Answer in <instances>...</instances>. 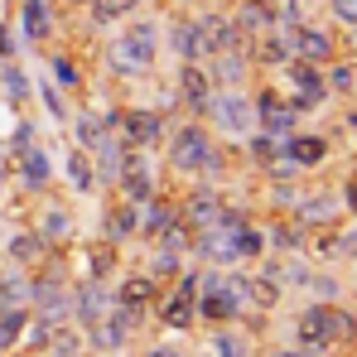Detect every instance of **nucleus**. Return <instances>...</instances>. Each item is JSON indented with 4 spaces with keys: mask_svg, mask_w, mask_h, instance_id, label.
I'll list each match as a JSON object with an SVG mask.
<instances>
[{
    "mask_svg": "<svg viewBox=\"0 0 357 357\" xmlns=\"http://www.w3.org/2000/svg\"><path fill=\"white\" fill-rule=\"evenodd\" d=\"M290 54H295V59L319 63V68H324L328 59H338L328 29H319V24H290Z\"/></svg>",
    "mask_w": 357,
    "mask_h": 357,
    "instance_id": "4468645a",
    "label": "nucleus"
},
{
    "mask_svg": "<svg viewBox=\"0 0 357 357\" xmlns=\"http://www.w3.org/2000/svg\"><path fill=\"white\" fill-rule=\"evenodd\" d=\"M251 102H256V130H266V135H275V140L295 135L299 112L285 102V97H280V87H261Z\"/></svg>",
    "mask_w": 357,
    "mask_h": 357,
    "instance_id": "423d86ee",
    "label": "nucleus"
},
{
    "mask_svg": "<svg viewBox=\"0 0 357 357\" xmlns=\"http://www.w3.org/2000/svg\"><path fill=\"white\" fill-rule=\"evenodd\" d=\"M112 130H116V126H112L107 116H92V112L73 116V140H77V150H87V155H92V150H97V145H102Z\"/></svg>",
    "mask_w": 357,
    "mask_h": 357,
    "instance_id": "412c9836",
    "label": "nucleus"
},
{
    "mask_svg": "<svg viewBox=\"0 0 357 357\" xmlns=\"http://www.w3.org/2000/svg\"><path fill=\"white\" fill-rule=\"evenodd\" d=\"M135 5L140 0H87V15H92V24H121L135 15Z\"/></svg>",
    "mask_w": 357,
    "mask_h": 357,
    "instance_id": "c85d7f7f",
    "label": "nucleus"
},
{
    "mask_svg": "<svg viewBox=\"0 0 357 357\" xmlns=\"http://www.w3.org/2000/svg\"><path fill=\"white\" fill-rule=\"evenodd\" d=\"M20 34L29 44H49L59 34V20H54V5L49 0H24L20 5Z\"/></svg>",
    "mask_w": 357,
    "mask_h": 357,
    "instance_id": "f3484780",
    "label": "nucleus"
},
{
    "mask_svg": "<svg viewBox=\"0 0 357 357\" xmlns=\"http://www.w3.org/2000/svg\"><path fill=\"white\" fill-rule=\"evenodd\" d=\"M24 328H29V304L5 309V314H0V353L20 348V343H24Z\"/></svg>",
    "mask_w": 357,
    "mask_h": 357,
    "instance_id": "393cba45",
    "label": "nucleus"
},
{
    "mask_svg": "<svg viewBox=\"0 0 357 357\" xmlns=\"http://www.w3.org/2000/svg\"><path fill=\"white\" fill-rule=\"evenodd\" d=\"M39 97H44V102H49V112H54V116H68V107H63V97H59V92H54V87H49V82H44V87H39Z\"/></svg>",
    "mask_w": 357,
    "mask_h": 357,
    "instance_id": "c9c22d12",
    "label": "nucleus"
},
{
    "mask_svg": "<svg viewBox=\"0 0 357 357\" xmlns=\"http://www.w3.org/2000/svg\"><path fill=\"white\" fill-rule=\"evenodd\" d=\"M54 77H59L63 92H77V87H82V73H77V63H73V59H59V54H54Z\"/></svg>",
    "mask_w": 357,
    "mask_h": 357,
    "instance_id": "473e14b6",
    "label": "nucleus"
},
{
    "mask_svg": "<svg viewBox=\"0 0 357 357\" xmlns=\"http://www.w3.org/2000/svg\"><path fill=\"white\" fill-rule=\"evenodd\" d=\"M155 299H160V280H150V275H126V280L112 285V304L135 309V314H150Z\"/></svg>",
    "mask_w": 357,
    "mask_h": 357,
    "instance_id": "2eb2a0df",
    "label": "nucleus"
},
{
    "mask_svg": "<svg viewBox=\"0 0 357 357\" xmlns=\"http://www.w3.org/2000/svg\"><path fill=\"white\" fill-rule=\"evenodd\" d=\"M112 54H116L121 73H145V68H155V59H160V24H155V20H130V24L121 29Z\"/></svg>",
    "mask_w": 357,
    "mask_h": 357,
    "instance_id": "20e7f679",
    "label": "nucleus"
},
{
    "mask_svg": "<svg viewBox=\"0 0 357 357\" xmlns=\"http://www.w3.org/2000/svg\"><path fill=\"white\" fill-rule=\"evenodd\" d=\"M208 63V77H213V87H241L246 77H251V59H246V49H227V54H213Z\"/></svg>",
    "mask_w": 357,
    "mask_h": 357,
    "instance_id": "6ab92c4d",
    "label": "nucleus"
},
{
    "mask_svg": "<svg viewBox=\"0 0 357 357\" xmlns=\"http://www.w3.org/2000/svg\"><path fill=\"white\" fill-rule=\"evenodd\" d=\"M232 24H237L241 44H251L256 34L275 29L280 20H275V5H271V0H241V5H237V15H232Z\"/></svg>",
    "mask_w": 357,
    "mask_h": 357,
    "instance_id": "a211bd4d",
    "label": "nucleus"
},
{
    "mask_svg": "<svg viewBox=\"0 0 357 357\" xmlns=\"http://www.w3.org/2000/svg\"><path fill=\"white\" fill-rule=\"evenodd\" d=\"M169 49H174L178 63H203L208 59V39H203L198 15H178L174 24H169Z\"/></svg>",
    "mask_w": 357,
    "mask_h": 357,
    "instance_id": "9b49d317",
    "label": "nucleus"
},
{
    "mask_svg": "<svg viewBox=\"0 0 357 357\" xmlns=\"http://www.w3.org/2000/svg\"><path fill=\"white\" fill-rule=\"evenodd\" d=\"M275 357H324V353H314V348H299V343H295V348H280Z\"/></svg>",
    "mask_w": 357,
    "mask_h": 357,
    "instance_id": "4c0bfd02",
    "label": "nucleus"
},
{
    "mask_svg": "<svg viewBox=\"0 0 357 357\" xmlns=\"http://www.w3.org/2000/svg\"><path fill=\"white\" fill-rule=\"evenodd\" d=\"M107 309H112V285H107V280H92V275H87L82 285H73V299H68V319H73L82 333H87V328H92V324H97Z\"/></svg>",
    "mask_w": 357,
    "mask_h": 357,
    "instance_id": "6e6552de",
    "label": "nucleus"
},
{
    "mask_svg": "<svg viewBox=\"0 0 357 357\" xmlns=\"http://www.w3.org/2000/svg\"><path fill=\"white\" fill-rule=\"evenodd\" d=\"M208 348H213V357H251V338L241 333L237 324H222V328H213Z\"/></svg>",
    "mask_w": 357,
    "mask_h": 357,
    "instance_id": "5701e85b",
    "label": "nucleus"
},
{
    "mask_svg": "<svg viewBox=\"0 0 357 357\" xmlns=\"http://www.w3.org/2000/svg\"><path fill=\"white\" fill-rule=\"evenodd\" d=\"M140 232V203H126V198H116L112 208H107V237L116 241H130Z\"/></svg>",
    "mask_w": 357,
    "mask_h": 357,
    "instance_id": "aec40b11",
    "label": "nucleus"
},
{
    "mask_svg": "<svg viewBox=\"0 0 357 357\" xmlns=\"http://www.w3.org/2000/svg\"><path fill=\"white\" fill-rule=\"evenodd\" d=\"M353 285H357V261H353Z\"/></svg>",
    "mask_w": 357,
    "mask_h": 357,
    "instance_id": "58836bf2",
    "label": "nucleus"
},
{
    "mask_svg": "<svg viewBox=\"0 0 357 357\" xmlns=\"http://www.w3.org/2000/svg\"><path fill=\"white\" fill-rule=\"evenodd\" d=\"M145 275H150V280H178V275H183V251H174V246H160Z\"/></svg>",
    "mask_w": 357,
    "mask_h": 357,
    "instance_id": "c756f323",
    "label": "nucleus"
},
{
    "mask_svg": "<svg viewBox=\"0 0 357 357\" xmlns=\"http://www.w3.org/2000/svg\"><path fill=\"white\" fill-rule=\"evenodd\" d=\"M34 232H39V237L49 241V246H63V241L73 237V213H68V208H54V203H49V208L39 213Z\"/></svg>",
    "mask_w": 357,
    "mask_h": 357,
    "instance_id": "4be33fe9",
    "label": "nucleus"
},
{
    "mask_svg": "<svg viewBox=\"0 0 357 357\" xmlns=\"http://www.w3.org/2000/svg\"><path fill=\"white\" fill-rule=\"evenodd\" d=\"M145 357H183L174 343H155V348H145Z\"/></svg>",
    "mask_w": 357,
    "mask_h": 357,
    "instance_id": "e433bc0d",
    "label": "nucleus"
},
{
    "mask_svg": "<svg viewBox=\"0 0 357 357\" xmlns=\"http://www.w3.org/2000/svg\"><path fill=\"white\" fill-rule=\"evenodd\" d=\"M328 15H333L338 24L353 29V24H357V0H328Z\"/></svg>",
    "mask_w": 357,
    "mask_h": 357,
    "instance_id": "72a5a7b5",
    "label": "nucleus"
},
{
    "mask_svg": "<svg viewBox=\"0 0 357 357\" xmlns=\"http://www.w3.org/2000/svg\"><path fill=\"white\" fill-rule=\"evenodd\" d=\"M112 183H116V193L126 203H150V198H155V174H150V165H145V150H130L126 165H121V174L112 178Z\"/></svg>",
    "mask_w": 357,
    "mask_h": 357,
    "instance_id": "9d476101",
    "label": "nucleus"
},
{
    "mask_svg": "<svg viewBox=\"0 0 357 357\" xmlns=\"http://www.w3.org/2000/svg\"><path fill=\"white\" fill-rule=\"evenodd\" d=\"M5 256H10V266H20V271H44V266L54 261V246L29 227V232H15V237L5 241Z\"/></svg>",
    "mask_w": 357,
    "mask_h": 357,
    "instance_id": "ddd939ff",
    "label": "nucleus"
},
{
    "mask_svg": "<svg viewBox=\"0 0 357 357\" xmlns=\"http://www.w3.org/2000/svg\"><path fill=\"white\" fill-rule=\"evenodd\" d=\"M116 135L130 145V150H150V145H160L169 130H165V116L160 112H145V107H130V112H121L116 121Z\"/></svg>",
    "mask_w": 357,
    "mask_h": 357,
    "instance_id": "0eeeda50",
    "label": "nucleus"
},
{
    "mask_svg": "<svg viewBox=\"0 0 357 357\" xmlns=\"http://www.w3.org/2000/svg\"><path fill=\"white\" fill-rule=\"evenodd\" d=\"M222 208H227V203H222L218 193H188V198L178 203V222H183V227H188V237H193V232L213 227V222L222 218Z\"/></svg>",
    "mask_w": 357,
    "mask_h": 357,
    "instance_id": "dca6fc26",
    "label": "nucleus"
},
{
    "mask_svg": "<svg viewBox=\"0 0 357 357\" xmlns=\"http://www.w3.org/2000/svg\"><path fill=\"white\" fill-rule=\"evenodd\" d=\"M193 299H198V271H183V275L174 280V290H160V299H155V319H160L165 328H174V333L193 328V324H198Z\"/></svg>",
    "mask_w": 357,
    "mask_h": 357,
    "instance_id": "39448f33",
    "label": "nucleus"
},
{
    "mask_svg": "<svg viewBox=\"0 0 357 357\" xmlns=\"http://www.w3.org/2000/svg\"><path fill=\"white\" fill-rule=\"evenodd\" d=\"M203 121H213L218 135H232V140H246L256 130V102L241 92V87H218L203 107Z\"/></svg>",
    "mask_w": 357,
    "mask_h": 357,
    "instance_id": "7ed1b4c3",
    "label": "nucleus"
},
{
    "mask_svg": "<svg viewBox=\"0 0 357 357\" xmlns=\"http://www.w3.org/2000/svg\"><path fill=\"white\" fill-rule=\"evenodd\" d=\"M68 178L77 183V193H92L97 188V169H92V155L87 150H73L68 155Z\"/></svg>",
    "mask_w": 357,
    "mask_h": 357,
    "instance_id": "7c9ffc66",
    "label": "nucleus"
},
{
    "mask_svg": "<svg viewBox=\"0 0 357 357\" xmlns=\"http://www.w3.org/2000/svg\"><path fill=\"white\" fill-rule=\"evenodd\" d=\"M213 92H218V87H213V77H208V63H178V102H183L193 116H203V107H208Z\"/></svg>",
    "mask_w": 357,
    "mask_h": 357,
    "instance_id": "f8f14e48",
    "label": "nucleus"
},
{
    "mask_svg": "<svg viewBox=\"0 0 357 357\" xmlns=\"http://www.w3.org/2000/svg\"><path fill=\"white\" fill-rule=\"evenodd\" d=\"M112 271H116V241L112 237L92 241V246H87V275H92V280H107Z\"/></svg>",
    "mask_w": 357,
    "mask_h": 357,
    "instance_id": "cd10ccee",
    "label": "nucleus"
},
{
    "mask_svg": "<svg viewBox=\"0 0 357 357\" xmlns=\"http://www.w3.org/2000/svg\"><path fill=\"white\" fill-rule=\"evenodd\" d=\"M353 338H357V314L343 309L338 299H314L295 319V343L299 348L328 353V348H343V343H353Z\"/></svg>",
    "mask_w": 357,
    "mask_h": 357,
    "instance_id": "f257e3e1",
    "label": "nucleus"
},
{
    "mask_svg": "<svg viewBox=\"0 0 357 357\" xmlns=\"http://www.w3.org/2000/svg\"><path fill=\"white\" fill-rule=\"evenodd\" d=\"M280 160H285L295 174L319 169V165H328V140H324V135H309V130H295V135L280 140Z\"/></svg>",
    "mask_w": 357,
    "mask_h": 357,
    "instance_id": "1a4fd4ad",
    "label": "nucleus"
},
{
    "mask_svg": "<svg viewBox=\"0 0 357 357\" xmlns=\"http://www.w3.org/2000/svg\"><path fill=\"white\" fill-rule=\"evenodd\" d=\"M0 304H29V271H20V266H5L0 271Z\"/></svg>",
    "mask_w": 357,
    "mask_h": 357,
    "instance_id": "bb28decb",
    "label": "nucleus"
},
{
    "mask_svg": "<svg viewBox=\"0 0 357 357\" xmlns=\"http://www.w3.org/2000/svg\"><path fill=\"white\" fill-rule=\"evenodd\" d=\"M246 160H251L256 169H266V174H271V169L280 165V140H275V135H266V130H251V135H246Z\"/></svg>",
    "mask_w": 357,
    "mask_h": 357,
    "instance_id": "b1692460",
    "label": "nucleus"
},
{
    "mask_svg": "<svg viewBox=\"0 0 357 357\" xmlns=\"http://www.w3.org/2000/svg\"><path fill=\"white\" fill-rule=\"evenodd\" d=\"M165 160H169L174 174H203V169H213L218 165V145H213L208 126L203 121H183L174 135H165Z\"/></svg>",
    "mask_w": 357,
    "mask_h": 357,
    "instance_id": "f03ea898",
    "label": "nucleus"
},
{
    "mask_svg": "<svg viewBox=\"0 0 357 357\" xmlns=\"http://www.w3.org/2000/svg\"><path fill=\"white\" fill-rule=\"evenodd\" d=\"M333 246H338V256L357 261V227H343V232H333Z\"/></svg>",
    "mask_w": 357,
    "mask_h": 357,
    "instance_id": "f704fd0d",
    "label": "nucleus"
},
{
    "mask_svg": "<svg viewBox=\"0 0 357 357\" xmlns=\"http://www.w3.org/2000/svg\"><path fill=\"white\" fill-rule=\"evenodd\" d=\"M49 174H54V169H49V155H44V150H34V145H29V150H20V183L44 188Z\"/></svg>",
    "mask_w": 357,
    "mask_h": 357,
    "instance_id": "a878e982",
    "label": "nucleus"
},
{
    "mask_svg": "<svg viewBox=\"0 0 357 357\" xmlns=\"http://www.w3.org/2000/svg\"><path fill=\"white\" fill-rule=\"evenodd\" d=\"M29 92H34V87H29V73L10 63V68H5V97H15V102H24Z\"/></svg>",
    "mask_w": 357,
    "mask_h": 357,
    "instance_id": "2f4dec72",
    "label": "nucleus"
}]
</instances>
